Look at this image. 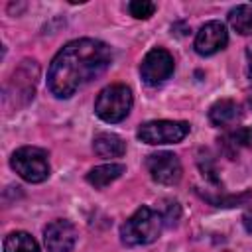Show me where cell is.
<instances>
[{
    "mask_svg": "<svg viewBox=\"0 0 252 252\" xmlns=\"http://www.w3.org/2000/svg\"><path fill=\"white\" fill-rule=\"evenodd\" d=\"M112 61V49L98 39L81 37L63 45L47 71V89L57 98H69L93 79L102 75Z\"/></svg>",
    "mask_w": 252,
    "mask_h": 252,
    "instance_id": "6da1fadb",
    "label": "cell"
},
{
    "mask_svg": "<svg viewBox=\"0 0 252 252\" xmlns=\"http://www.w3.org/2000/svg\"><path fill=\"white\" fill-rule=\"evenodd\" d=\"M163 228L161 213L154 211L152 207H140L122 226H120V240L126 246H144L152 244L159 238Z\"/></svg>",
    "mask_w": 252,
    "mask_h": 252,
    "instance_id": "7a4b0ae2",
    "label": "cell"
},
{
    "mask_svg": "<svg viewBox=\"0 0 252 252\" xmlns=\"http://www.w3.org/2000/svg\"><path fill=\"white\" fill-rule=\"evenodd\" d=\"M132 102H134L132 91L126 85H120V83L108 85L98 93L94 100V112L100 120L114 124V122L124 120L130 114Z\"/></svg>",
    "mask_w": 252,
    "mask_h": 252,
    "instance_id": "3957f363",
    "label": "cell"
},
{
    "mask_svg": "<svg viewBox=\"0 0 252 252\" xmlns=\"http://www.w3.org/2000/svg\"><path fill=\"white\" fill-rule=\"evenodd\" d=\"M12 169L28 183H41L49 177V159L47 152L35 146L18 148L10 159Z\"/></svg>",
    "mask_w": 252,
    "mask_h": 252,
    "instance_id": "277c9868",
    "label": "cell"
},
{
    "mask_svg": "<svg viewBox=\"0 0 252 252\" xmlns=\"http://www.w3.org/2000/svg\"><path fill=\"white\" fill-rule=\"evenodd\" d=\"M189 134V124L183 120H150L138 128V138L150 146L177 144Z\"/></svg>",
    "mask_w": 252,
    "mask_h": 252,
    "instance_id": "5b68a950",
    "label": "cell"
},
{
    "mask_svg": "<svg viewBox=\"0 0 252 252\" xmlns=\"http://www.w3.org/2000/svg\"><path fill=\"white\" fill-rule=\"evenodd\" d=\"M173 69H175L173 55H171L167 49L154 47V49L148 51L146 57L142 59L140 75H142V79H144L146 85L158 87V85L165 83V81L173 75Z\"/></svg>",
    "mask_w": 252,
    "mask_h": 252,
    "instance_id": "8992f818",
    "label": "cell"
},
{
    "mask_svg": "<svg viewBox=\"0 0 252 252\" xmlns=\"http://www.w3.org/2000/svg\"><path fill=\"white\" fill-rule=\"evenodd\" d=\"M146 167L152 175L154 181L161 183V185H173L181 179V161L175 154L171 152H158L148 156L146 159Z\"/></svg>",
    "mask_w": 252,
    "mask_h": 252,
    "instance_id": "52a82bcc",
    "label": "cell"
},
{
    "mask_svg": "<svg viewBox=\"0 0 252 252\" xmlns=\"http://www.w3.org/2000/svg\"><path fill=\"white\" fill-rule=\"evenodd\" d=\"M43 242L47 252H71L77 242V228L67 219L51 220L43 228Z\"/></svg>",
    "mask_w": 252,
    "mask_h": 252,
    "instance_id": "ba28073f",
    "label": "cell"
},
{
    "mask_svg": "<svg viewBox=\"0 0 252 252\" xmlns=\"http://www.w3.org/2000/svg\"><path fill=\"white\" fill-rule=\"evenodd\" d=\"M228 43V32L220 22H207L199 28L195 35V51L199 55H215L217 51L224 49Z\"/></svg>",
    "mask_w": 252,
    "mask_h": 252,
    "instance_id": "9c48e42d",
    "label": "cell"
},
{
    "mask_svg": "<svg viewBox=\"0 0 252 252\" xmlns=\"http://www.w3.org/2000/svg\"><path fill=\"white\" fill-rule=\"evenodd\" d=\"M240 116H242V108L232 98H220L209 110V120L215 126H222V128L234 124L236 120H240Z\"/></svg>",
    "mask_w": 252,
    "mask_h": 252,
    "instance_id": "30bf717a",
    "label": "cell"
},
{
    "mask_svg": "<svg viewBox=\"0 0 252 252\" xmlns=\"http://www.w3.org/2000/svg\"><path fill=\"white\" fill-rule=\"evenodd\" d=\"M93 150L100 158H120L126 154V142L112 132H100L93 140Z\"/></svg>",
    "mask_w": 252,
    "mask_h": 252,
    "instance_id": "8fae6325",
    "label": "cell"
},
{
    "mask_svg": "<svg viewBox=\"0 0 252 252\" xmlns=\"http://www.w3.org/2000/svg\"><path fill=\"white\" fill-rule=\"evenodd\" d=\"M220 146L228 158H236L240 154V150L252 148V126H244V128L226 132L220 138Z\"/></svg>",
    "mask_w": 252,
    "mask_h": 252,
    "instance_id": "7c38bea8",
    "label": "cell"
},
{
    "mask_svg": "<svg viewBox=\"0 0 252 252\" xmlns=\"http://www.w3.org/2000/svg\"><path fill=\"white\" fill-rule=\"evenodd\" d=\"M126 171V167L122 163H104V165H96L87 173V181L94 187V189H104L106 185H110L112 181H116L122 173Z\"/></svg>",
    "mask_w": 252,
    "mask_h": 252,
    "instance_id": "4fadbf2b",
    "label": "cell"
},
{
    "mask_svg": "<svg viewBox=\"0 0 252 252\" xmlns=\"http://www.w3.org/2000/svg\"><path fill=\"white\" fill-rule=\"evenodd\" d=\"M4 252H41L35 238L24 230L10 232L4 238Z\"/></svg>",
    "mask_w": 252,
    "mask_h": 252,
    "instance_id": "5bb4252c",
    "label": "cell"
},
{
    "mask_svg": "<svg viewBox=\"0 0 252 252\" xmlns=\"http://www.w3.org/2000/svg\"><path fill=\"white\" fill-rule=\"evenodd\" d=\"M228 24L234 32L242 33V35H248L252 33V6H236L228 12Z\"/></svg>",
    "mask_w": 252,
    "mask_h": 252,
    "instance_id": "9a60e30c",
    "label": "cell"
},
{
    "mask_svg": "<svg viewBox=\"0 0 252 252\" xmlns=\"http://www.w3.org/2000/svg\"><path fill=\"white\" fill-rule=\"evenodd\" d=\"M128 10H130V14L136 20H148L150 16H154L156 4L154 2H148V0H134V2L128 4Z\"/></svg>",
    "mask_w": 252,
    "mask_h": 252,
    "instance_id": "2e32d148",
    "label": "cell"
},
{
    "mask_svg": "<svg viewBox=\"0 0 252 252\" xmlns=\"http://www.w3.org/2000/svg\"><path fill=\"white\" fill-rule=\"evenodd\" d=\"M246 65H248V75L252 79V43L246 47Z\"/></svg>",
    "mask_w": 252,
    "mask_h": 252,
    "instance_id": "e0dca14e",
    "label": "cell"
},
{
    "mask_svg": "<svg viewBox=\"0 0 252 252\" xmlns=\"http://www.w3.org/2000/svg\"><path fill=\"white\" fill-rule=\"evenodd\" d=\"M244 226L252 232V213H248V215H244Z\"/></svg>",
    "mask_w": 252,
    "mask_h": 252,
    "instance_id": "ac0fdd59",
    "label": "cell"
},
{
    "mask_svg": "<svg viewBox=\"0 0 252 252\" xmlns=\"http://www.w3.org/2000/svg\"><path fill=\"white\" fill-rule=\"evenodd\" d=\"M248 104H250V106H252V91H250V93H248Z\"/></svg>",
    "mask_w": 252,
    "mask_h": 252,
    "instance_id": "d6986e66",
    "label": "cell"
}]
</instances>
